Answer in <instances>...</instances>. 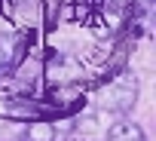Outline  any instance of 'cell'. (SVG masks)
I'll return each mask as SVG.
<instances>
[{
	"label": "cell",
	"mask_w": 156,
	"mask_h": 141,
	"mask_svg": "<svg viewBox=\"0 0 156 141\" xmlns=\"http://www.w3.org/2000/svg\"><path fill=\"white\" fill-rule=\"evenodd\" d=\"M135 101H138V77L132 70H119L116 77H110L107 83H98L95 89V110L110 117L132 110Z\"/></svg>",
	"instance_id": "6da1fadb"
},
{
	"label": "cell",
	"mask_w": 156,
	"mask_h": 141,
	"mask_svg": "<svg viewBox=\"0 0 156 141\" xmlns=\"http://www.w3.org/2000/svg\"><path fill=\"white\" fill-rule=\"evenodd\" d=\"M116 120L110 114H101V110H89L83 117H73L67 123V138L73 141H107V132Z\"/></svg>",
	"instance_id": "7a4b0ae2"
},
{
	"label": "cell",
	"mask_w": 156,
	"mask_h": 141,
	"mask_svg": "<svg viewBox=\"0 0 156 141\" xmlns=\"http://www.w3.org/2000/svg\"><path fill=\"white\" fill-rule=\"evenodd\" d=\"M31 46V34H0V74L16 70L22 64V58L28 55Z\"/></svg>",
	"instance_id": "3957f363"
},
{
	"label": "cell",
	"mask_w": 156,
	"mask_h": 141,
	"mask_svg": "<svg viewBox=\"0 0 156 141\" xmlns=\"http://www.w3.org/2000/svg\"><path fill=\"white\" fill-rule=\"evenodd\" d=\"M58 123L55 120H34V123H22L9 138L12 141H58Z\"/></svg>",
	"instance_id": "277c9868"
},
{
	"label": "cell",
	"mask_w": 156,
	"mask_h": 141,
	"mask_svg": "<svg viewBox=\"0 0 156 141\" xmlns=\"http://www.w3.org/2000/svg\"><path fill=\"white\" fill-rule=\"evenodd\" d=\"M107 141H147V135H144V129H141L138 123H132V120H116V123L110 126V132H107Z\"/></svg>",
	"instance_id": "5b68a950"
}]
</instances>
